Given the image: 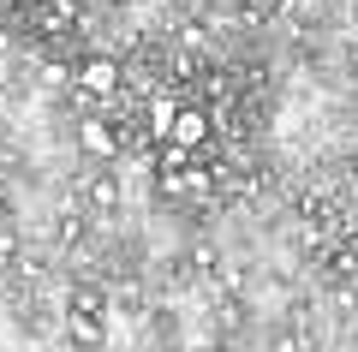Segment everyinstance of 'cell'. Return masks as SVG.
Returning a JSON list of instances; mask_svg holds the SVG:
<instances>
[{"label": "cell", "mask_w": 358, "mask_h": 352, "mask_svg": "<svg viewBox=\"0 0 358 352\" xmlns=\"http://www.w3.org/2000/svg\"><path fill=\"white\" fill-rule=\"evenodd\" d=\"M78 150H84L90 162H114V155H120V126H114V120H102V113L78 120Z\"/></svg>", "instance_id": "cell-1"}, {"label": "cell", "mask_w": 358, "mask_h": 352, "mask_svg": "<svg viewBox=\"0 0 358 352\" xmlns=\"http://www.w3.org/2000/svg\"><path fill=\"white\" fill-rule=\"evenodd\" d=\"M209 132H215L209 108H179V120H173V132H167V143H179V150H203Z\"/></svg>", "instance_id": "cell-2"}, {"label": "cell", "mask_w": 358, "mask_h": 352, "mask_svg": "<svg viewBox=\"0 0 358 352\" xmlns=\"http://www.w3.org/2000/svg\"><path fill=\"white\" fill-rule=\"evenodd\" d=\"M120 78H126V72H120V60H102V54L78 66V90H84V96H102V101L120 90Z\"/></svg>", "instance_id": "cell-3"}, {"label": "cell", "mask_w": 358, "mask_h": 352, "mask_svg": "<svg viewBox=\"0 0 358 352\" xmlns=\"http://www.w3.org/2000/svg\"><path fill=\"white\" fill-rule=\"evenodd\" d=\"M179 120V101L173 96H150V120H143V132H150V143H167V132H173Z\"/></svg>", "instance_id": "cell-4"}, {"label": "cell", "mask_w": 358, "mask_h": 352, "mask_svg": "<svg viewBox=\"0 0 358 352\" xmlns=\"http://www.w3.org/2000/svg\"><path fill=\"white\" fill-rule=\"evenodd\" d=\"M66 335H72L78 346H102L108 323H102V316H84V311H66Z\"/></svg>", "instance_id": "cell-5"}, {"label": "cell", "mask_w": 358, "mask_h": 352, "mask_svg": "<svg viewBox=\"0 0 358 352\" xmlns=\"http://www.w3.org/2000/svg\"><path fill=\"white\" fill-rule=\"evenodd\" d=\"M84 191H90V203H96V209H114V203H120V179H114V174H96Z\"/></svg>", "instance_id": "cell-6"}, {"label": "cell", "mask_w": 358, "mask_h": 352, "mask_svg": "<svg viewBox=\"0 0 358 352\" xmlns=\"http://www.w3.org/2000/svg\"><path fill=\"white\" fill-rule=\"evenodd\" d=\"M155 167H162V174H185V167H192V150H179V143H155Z\"/></svg>", "instance_id": "cell-7"}, {"label": "cell", "mask_w": 358, "mask_h": 352, "mask_svg": "<svg viewBox=\"0 0 358 352\" xmlns=\"http://www.w3.org/2000/svg\"><path fill=\"white\" fill-rule=\"evenodd\" d=\"M6 6H48V0H6Z\"/></svg>", "instance_id": "cell-8"}, {"label": "cell", "mask_w": 358, "mask_h": 352, "mask_svg": "<svg viewBox=\"0 0 358 352\" xmlns=\"http://www.w3.org/2000/svg\"><path fill=\"white\" fill-rule=\"evenodd\" d=\"M6 48H13V36H6V24H0V54H6Z\"/></svg>", "instance_id": "cell-9"}]
</instances>
